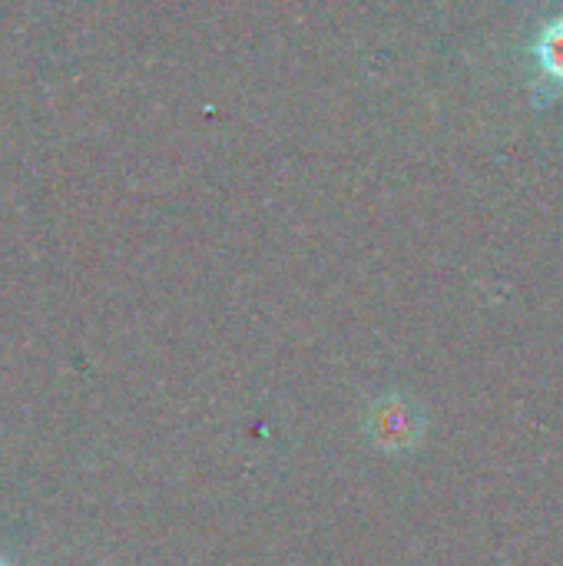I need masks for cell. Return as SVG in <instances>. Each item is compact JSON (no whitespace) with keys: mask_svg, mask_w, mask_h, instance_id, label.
<instances>
[{"mask_svg":"<svg viewBox=\"0 0 563 566\" xmlns=\"http://www.w3.org/2000/svg\"><path fill=\"white\" fill-rule=\"evenodd\" d=\"M538 60L544 66V73L551 80L563 83V20L551 23L541 36V46H538Z\"/></svg>","mask_w":563,"mask_h":566,"instance_id":"obj_1","label":"cell"},{"mask_svg":"<svg viewBox=\"0 0 563 566\" xmlns=\"http://www.w3.org/2000/svg\"><path fill=\"white\" fill-rule=\"evenodd\" d=\"M0 566H7V564H3V560H0Z\"/></svg>","mask_w":563,"mask_h":566,"instance_id":"obj_2","label":"cell"}]
</instances>
